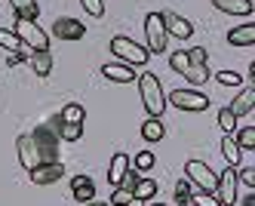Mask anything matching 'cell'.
<instances>
[{"label":"cell","instance_id":"16","mask_svg":"<svg viewBox=\"0 0 255 206\" xmlns=\"http://www.w3.org/2000/svg\"><path fill=\"white\" fill-rule=\"evenodd\" d=\"M231 111H234L237 117L252 114V111H255V83H252V86H246V89L240 92V96H237V99L231 102Z\"/></svg>","mask_w":255,"mask_h":206},{"label":"cell","instance_id":"36","mask_svg":"<svg viewBox=\"0 0 255 206\" xmlns=\"http://www.w3.org/2000/svg\"><path fill=\"white\" fill-rule=\"evenodd\" d=\"M188 59H191V65H206V49H203V46L188 49Z\"/></svg>","mask_w":255,"mask_h":206},{"label":"cell","instance_id":"40","mask_svg":"<svg viewBox=\"0 0 255 206\" xmlns=\"http://www.w3.org/2000/svg\"><path fill=\"white\" fill-rule=\"evenodd\" d=\"M243 206H255V194H249V197L243 200Z\"/></svg>","mask_w":255,"mask_h":206},{"label":"cell","instance_id":"24","mask_svg":"<svg viewBox=\"0 0 255 206\" xmlns=\"http://www.w3.org/2000/svg\"><path fill=\"white\" fill-rule=\"evenodd\" d=\"M62 123H74V126H83V120H86V111H83V105H77V102H71V105H65L62 108Z\"/></svg>","mask_w":255,"mask_h":206},{"label":"cell","instance_id":"17","mask_svg":"<svg viewBox=\"0 0 255 206\" xmlns=\"http://www.w3.org/2000/svg\"><path fill=\"white\" fill-rule=\"evenodd\" d=\"M228 43L231 46H255V22L240 25V28H231L228 31Z\"/></svg>","mask_w":255,"mask_h":206},{"label":"cell","instance_id":"14","mask_svg":"<svg viewBox=\"0 0 255 206\" xmlns=\"http://www.w3.org/2000/svg\"><path fill=\"white\" fill-rule=\"evenodd\" d=\"M102 77L114 80V83L138 80V77H135V71H132V65H123V62H108V65H102Z\"/></svg>","mask_w":255,"mask_h":206},{"label":"cell","instance_id":"7","mask_svg":"<svg viewBox=\"0 0 255 206\" xmlns=\"http://www.w3.org/2000/svg\"><path fill=\"white\" fill-rule=\"evenodd\" d=\"M15 151H19V163L25 166L28 173L34 170V166H40V163H43V154H40V148H37V142H34L31 133H25V136L15 139Z\"/></svg>","mask_w":255,"mask_h":206},{"label":"cell","instance_id":"4","mask_svg":"<svg viewBox=\"0 0 255 206\" xmlns=\"http://www.w3.org/2000/svg\"><path fill=\"white\" fill-rule=\"evenodd\" d=\"M144 37H148V52H166L169 43V31L163 22V12H148L144 15Z\"/></svg>","mask_w":255,"mask_h":206},{"label":"cell","instance_id":"20","mask_svg":"<svg viewBox=\"0 0 255 206\" xmlns=\"http://www.w3.org/2000/svg\"><path fill=\"white\" fill-rule=\"evenodd\" d=\"M9 6H12L15 18H31V22H37V15H40L37 0H9Z\"/></svg>","mask_w":255,"mask_h":206},{"label":"cell","instance_id":"23","mask_svg":"<svg viewBox=\"0 0 255 206\" xmlns=\"http://www.w3.org/2000/svg\"><path fill=\"white\" fill-rule=\"evenodd\" d=\"M28 62H31V68H34L37 77H49V71H52V55L49 52H31Z\"/></svg>","mask_w":255,"mask_h":206},{"label":"cell","instance_id":"18","mask_svg":"<svg viewBox=\"0 0 255 206\" xmlns=\"http://www.w3.org/2000/svg\"><path fill=\"white\" fill-rule=\"evenodd\" d=\"M212 6L222 9V12H228V15H249L255 9L252 0H212Z\"/></svg>","mask_w":255,"mask_h":206},{"label":"cell","instance_id":"25","mask_svg":"<svg viewBox=\"0 0 255 206\" xmlns=\"http://www.w3.org/2000/svg\"><path fill=\"white\" fill-rule=\"evenodd\" d=\"M218 129H225V136H234L237 133V114H234L231 108L218 111Z\"/></svg>","mask_w":255,"mask_h":206},{"label":"cell","instance_id":"42","mask_svg":"<svg viewBox=\"0 0 255 206\" xmlns=\"http://www.w3.org/2000/svg\"><path fill=\"white\" fill-rule=\"evenodd\" d=\"M83 206H111V203H83Z\"/></svg>","mask_w":255,"mask_h":206},{"label":"cell","instance_id":"26","mask_svg":"<svg viewBox=\"0 0 255 206\" xmlns=\"http://www.w3.org/2000/svg\"><path fill=\"white\" fill-rule=\"evenodd\" d=\"M191 197H194V185L188 182V179H178L175 182V203H191Z\"/></svg>","mask_w":255,"mask_h":206},{"label":"cell","instance_id":"8","mask_svg":"<svg viewBox=\"0 0 255 206\" xmlns=\"http://www.w3.org/2000/svg\"><path fill=\"white\" fill-rule=\"evenodd\" d=\"M169 102L181 111H206L209 108V99L197 89H172L169 92Z\"/></svg>","mask_w":255,"mask_h":206},{"label":"cell","instance_id":"6","mask_svg":"<svg viewBox=\"0 0 255 206\" xmlns=\"http://www.w3.org/2000/svg\"><path fill=\"white\" fill-rule=\"evenodd\" d=\"M31 136L37 142L40 154H43V163H56L59 160V133L49 123H40L37 129H31Z\"/></svg>","mask_w":255,"mask_h":206},{"label":"cell","instance_id":"3","mask_svg":"<svg viewBox=\"0 0 255 206\" xmlns=\"http://www.w3.org/2000/svg\"><path fill=\"white\" fill-rule=\"evenodd\" d=\"M111 52L117 55L123 65H148V59H151L148 46L129 40V37H114V40H111Z\"/></svg>","mask_w":255,"mask_h":206},{"label":"cell","instance_id":"38","mask_svg":"<svg viewBox=\"0 0 255 206\" xmlns=\"http://www.w3.org/2000/svg\"><path fill=\"white\" fill-rule=\"evenodd\" d=\"M22 59H25V55H22V52H9V55H6V65H9V68H15V65H19V62H22Z\"/></svg>","mask_w":255,"mask_h":206},{"label":"cell","instance_id":"13","mask_svg":"<svg viewBox=\"0 0 255 206\" xmlns=\"http://www.w3.org/2000/svg\"><path fill=\"white\" fill-rule=\"evenodd\" d=\"M71 194H74V200L77 203H93L96 200V185H93V179L89 176H74L71 179Z\"/></svg>","mask_w":255,"mask_h":206},{"label":"cell","instance_id":"19","mask_svg":"<svg viewBox=\"0 0 255 206\" xmlns=\"http://www.w3.org/2000/svg\"><path fill=\"white\" fill-rule=\"evenodd\" d=\"M0 46H3L6 52H22L25 59L31 55V49H28V46L22 43V37L15 34V31H6V28H0Z\"/></svg>","mask_w":255,"mask_h":206},{"label":"cell","instance_id":"28","mask_svg":"<svg viewBox=\"0 0 255 206\" xmlns=\"http://www.w3.org/2000/svg\"><path fill=\"white\" fill-rule=\"evenodd\" d=\"M154 194H157V182H154V179H138L132 197H138V200H151Z\"/></svg>","mask_w":255,"mask_h":206},{"label":"cell","instance_id":"33","mask_svg":"<svg viewBox=\"0 0 255 206\" xmlns=\"http://www.w3.org/2000/svg\"><path fill=\"white\" fill-rule=\"evenodd\" d=\"M129 200H132V191H129V188H123V185H117V188H114V194H111V200H108V203H111V206H126Z\"/></svg>","mask_w":255,"mask_h":206},{"label":"cell","instance_id":"9","mask_svg":"<svg viewBox=\"0 0 255 206\" xmlns=\"http://www.w3.org/2000/svg\"><path fill=\"white\" fill-rule=\"evenodd\" d=\"M237 182H240V176H237V166H228V170L218 176V188H215V197L222 206H234L237 203Z\"/></svg>","mask_w":255,"mask_h":206},{"label":"cell","instance_id":"35","mask_svg":"<svg viewBox=\"0 0 255 206\" xmlns=\"http://www.w3.org/2000/svg\"><path fill=\"white\" fill-rule=\"evenodd\" d=\"M80 3H83V9L93 15V18H102L105 15V3H102V0H80Z\"/></svg>","mask_w":255,"mask_h":206},{"label":"cell","instance_id":"39","mask_svg":"<svg viewBox=\"0 0 255 206\" xmlns=\"http://www.w3.org/2000/svg\"><path fill=\"white\" fill-rule=\"evenodd\" d=\"M126 206H144V200H138V197H132L129 203H126Z\"/></svg>","mask_w":255,"mask_h":206},{"label":"cell","instance_id":"27","mask_svg":"<svg viewBox=\"0 0 255 206\" xmlns=\"http://www.w3.org/2000/svg\"><path fill=\"white\" fill-rule=\"evenodd\" d=\"M185 80H191L194 86L206 83V80H209V68H206V65H191V68L185 71Z\"/></svg>","mask_w":255,"mask_h":206},{"label":"cell","instance_id":"1","mask_svg":"<svg viewBox=\"0 0 255 206\" xmlns=\"http://www.w3.org/2000/svg\"><path fill=\"white\" fill-rule=\"evenodd\" d=\"M138 96H141V105L148 111V117H163V111H166V92H163V83L157 74L144 71L138 77Z\"/></svg>","mask_w":255,"mask_h":206},{"label":"cell","instance_id":"5","mask_svg":"<svg viewBox=\"0 0 255 206\" xmlns=\"http://www.w3.org/2000/svg\"><path fill=\"white\" fill-rule=\"evenodd\" d=\"M185 179L194 185V188H200V191H212L215 194V188H218V176L209 170L203 160H188L185 163Z\"/></svg>","mask_w":255,"mask_h":206},{"label":"cell","instance_id":"12","mask_svg":"<svg viewBox=\"0 0 255 206\" xmlns=\"http://www.w3.org/2000/svg\"><path fill=\"white\" fill-rule=\"evenodd\" d=\"M163 22H166V31L172 37H178V40H188V37L194 34V25L185 15H178V12H163Z\"/></svg>","mask_w":255,"mask_h":206},{"label":"cell","instance_id":"34","mask_svg":"<svg viewBox=\"0 0 255 206\" xmlns=\"http://www.w3.org/2000/svg\"><path fill=\"white\" fill-rule=\"evenodd\" d=\"M215 80L222 83V86H240V83H243V77H240L237 71H218V74H215Z\"/></svg>","mask_w":255,"mask_h":206},{"label":"cell","instance_id":"11","mask_svg":"<svg viewBox=\"0 0 255 206\" xmlns=\"http://www.w3.org/2000/svg\"><path fill=\"white\" fill-rule=\"evenodd\" d=\"M52 34H56L59 40H80L86 34V28H83V22H77V18L62 15V18H56V25H52Z\"/></svg>","mask_w":255,"mask_h":206},{"label":"cell","instance_id":"37","mask_svg":"<svg viewBox=\"0 0 255 206\" xmlns=\"http://www.w3.org/2000/svg\"><path fill=\"white\" fill-rule=\"evenodd\" d=\"M237 176H240V182H243V185L255 188V166H246V170H237Z\"/></svg>","mask_w":255,"mask_h":206},{"label":"cell","instance_id":"43","mask_svg":"<svg viewBox=\"0 0 255 206\" xmlns=\"http://www.w3.org/2000/svg\"><path fill=\"white\" fill-rule=\"evenodd\" d=\"M151 206H166V203H151Z\"/></svg>","mask_w":255,"mask_h":206},{"label":"cell","instance_id":"21","mask_svg":"<svg viewBox=\"0 0 255 206\" xmlns=\"http://www.w3.org/2000/svg\"><path fill=\"white\" fill-rule=\"evenodd\" d=\"M222 157L228 160V166H240V160H243V148L237 145L234 136H225V139H222Z\"/></svg>","mask_w":255,"mask_h":206},{"label":"cell","instance_id":"15","mask_svg":"<svg viewBox=\"0 0 255 206\" xmlns=\"http://www.w3.org/2000/svg\"><path fill=\"white\" fill-rule=\"evenodd\" d=\"M129 170H132L129 154H114V157H111V166H108V182L117 188V185L126 179V173H129Z\"/></svg>","mask_w":255,"mask_h":206},{"label":"cell","instance_id":"29","mask_svg":"<svg viewBox=\"0 0 255 206\" xmlns=\"http://www.w3.org/2000/svg\"><path fill=\"white\" fill-rule=\"evenodd\" d=\"M169 68H172V71H178L181 77H185V71L191 68V59H188V52H185V49L172 52V55H169Z\"/></svg>","mask_w":255,"mask_h":206},{"label":"cell","instance_id":"30","mask_svg":"<svg viewBox=\"0 0 255 206\" xmlns=\"http://www.w3.org/2000/svg\"><path fill=\"white\" fill-rule=\"evenodd\" d=\"M237 145L246 148V151H255V126H246V129H237Z\"/></svg>","mask_w":255,"mask_h":206},{"label":"cell","instance_id":"31","mask_svg":"<svg viewBox=\"0 0 255 206\" xmlns=\"http://www.w3.org/2000/svg\"><path fill=\"white\" fill-rule=\"evenodd\" d=\"M191 203H194V206H222V203H218V197H215L212 191H200V188H194Z\"/></svg>","mask_w":255,"mask_h":206},{"label":"cell","instance_id":"10","mask_svg":"<svg viewBox=\"0 0 255 206\" xmlns=\"http://www.w3.org/2000/svg\"><path fill=\"white\" fill-rule=\"evenodd\" d=\"M65 179V163L56 160V163H40V166H34L31 170V182L34 185H52V182H59Z\"/></svg>","mask_w":255,"mask_h":206},{"label":"cell","instance_id":"41","mask_svg":"<svg viewBox=\"0 0 255 206\" xmlns=\"http://www.w3.org/2000/svg\"><path fill=\"white\" fill-rule=\"evenodd\" d=\"M249 77H252V83H255V62L249 65Z\"/></svg>","mask_w":255,"mask_h":206},{"label":"cell","instance_id":"22","mask_svg":"<svg viewBox=\"0 0 255 206\" xmlns=\"http://www.w3.org/2000/svg\"><path fill=\"white\" fill-rule=\"evenodd\" d=\"M163 136H166V126H163L160 117H148V120L141 123V139L144 142H160Z\"/></svg>","mask_w":255,"mask_h":206},{"label":"cell","instance_id":"32","mask_svg":"<svg viewBox=\"0 0 255 206\" xmlns=\"http://www.w3.org/2000/svg\"><path fill=\"white\" fill-rule=\"evenodd\" d=\"M154 166V154L151 151H138L135 154V160H132V170H138V173H148Z\"/></svg>","mask_w":255,"mask_h":206},{"label":"cell","instance_id":"2","mask_svg":"<svg viewBox=\"0 0 255 206\" xmlns=\"http://www.w3.org/2000/svg\"><path fill=\"white\" fill-rule=\"evenodd\" d=\"M12 31L22 37V43H25L31 52H49V34H46L37 22H31V18H15Z\"/></svg>","mask_w":255,"mask_h":206}]
</instances>
